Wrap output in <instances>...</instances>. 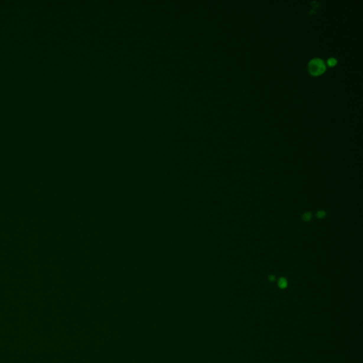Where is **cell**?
Returning <instances> with one entry per match:
<instances>
[{"mask_svg":"<svg viewBox=\"0 0 363 363\" xmlns=\"http://www.w3.org/2000/svg\"><path fill=\"white\" fill-rule=\"evenodd\" d=\"M325 212L324 211H319L318 212H317V217L318 218H320V219H322V218L325 217Z\"/></svg>","mask_w":363,"mask_h":363,"instance_id":"5b68a950","label":"cell"},{"mask_svg":"<svg viewBox=\"0 0 363 363\" xmlns=\"http://www.w3.org/2000/svg\"><path fill=\"white\" fill-rule=\"evenodd\" d=\"M336 63H337V60H336V58H331L328 60V65L329 66H331V67L334 66L335 65H336Z\"/></svg>","mask_w":363,"mask_h":363,"instance_id":"277c9868","label":"cell"},{"mask_svg":"<svg viewBox=\"0 0 363 363\" xmlns=\"http://www.w3.org/2000/svg\"><path fill=\"white\" fill-rule=\"evenodd\" d=\"M326 66L324 62L320 58H314L309 62L308 70L311 75L317 76L323 74L325 71Z\"/></svg>","mask_w":363,"mask_h":363,"instance_id":"6da1fadb","label":"cell"},{"mask_svg":"<svg viewBox=\"0 0 363 363\" xmlns=\"http://www.w3.org/2000/svg\"><path fill=\"white\" fill-rule=\"evenodd\" d=\"M274 278H275V277H274V276H273V275H270V277H269V279H270V280L271 281H274Z\"/></svg>","mask_w":363,"mask_h":363,"instance_id":"8992f818","label":"cell"},{"mask_svg":"<svg viewBox=\"0 0 363 363\" xmlns=\"http://www.w3.org/2000/svg\"><path fill=\"white\" fill-rule=\"evenodd\" d=\"M278 285L281 289H284L287 286V281L284 277H281L278 281Z\"/></svg>","mask_w":363,"mask_h":363,"instance_id":"7a4b0ae2","label":"cell"},{"mask_svg":"<svg viewBox=\"0 0 363 363\" xmlns=\"http://www.w3.org/2000/svg\"><path fill=\"white\" fill-rule=\"evenodd\" d=\"M311 217L312 216H311V214L310 212H306V213L303 214L302 219L305 221H309L311 219Z\"/></svg>","mask_w":363,"mask_h":363,"instance_id":"3957f363","label":"cell"}]
</instances>
